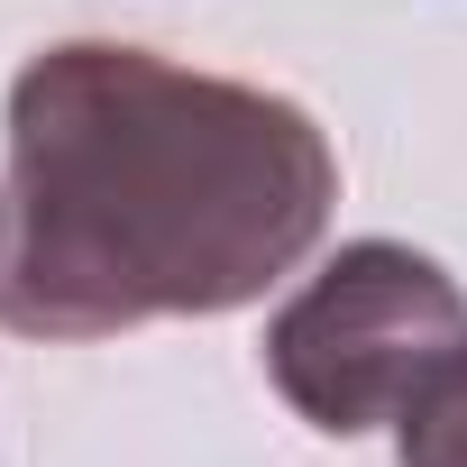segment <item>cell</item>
<instances>
[{
    "mask_svg": "<svg viewBox=\"0 0 467 467\" xmlns=\"http://www.w3.org/2000/svg\"><path fill=\"white\" fill-rule=\"evenodd\" d=\"M467 339V294L440 257L403 239H348L275 321H266V385L321 431L358 440L403 412V394Z\"/></svg>",
    "mask_w": 467,
    "mask_h": 467,
    "instance_id": "obj_2",
    "label": "cell"
},
{
    "mask_svg": "<svg viewBox=\"0 0 467 467\" xmlns=\"http://www.w3.org/2000/svg\"><path fill=\"white\" fill-rule=\"evenodd\" d=\"M339 156L303 101L74 37L10 83L0 330L119 339L285 285L330 229Z\"/></svg>",
    "mask_w": 467,
    "mask_h": 467,
    "instance_id": "obj_1",
    "label": "cell"
},
{
    "mask_svg": "<svg viewBox=\"0 0 467 467\" xmlns=\"http://www.w3.org/2000/svg\"><path fill=\"white\" fill-rule=\"evenodd\" d=\"M394 458H403V467H467V339L403 394V412H394Z\"/></svg>",
    "mask_w": 467,
    "mask_h": 467,
    "instance_id": "obj_3",
    "label": "cell"
}]
</instances>
